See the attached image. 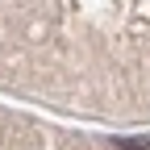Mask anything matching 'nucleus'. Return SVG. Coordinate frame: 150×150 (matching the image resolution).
Instances as JSON below:
<instances>
[]
</instances>
